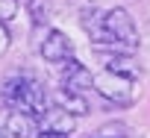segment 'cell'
Instances as JSON below:
<instances>
[{
    "mask_svg": "<svg viewBox=\"0 0 150 138\" xmlns=\"http://www.w3.org/2000/svg\"><path fill=\"white\" fill-rule=\"evenodd\" d=\"M97 53H100V59H103V68H106V71H115V74H124V77L138 80L141 68H138V62L132 59V53H118V50H97Z\"/></svg>",
    "mask_w": 150,
    "mask_h": 138,
    "instance_id": "obj_8",
    "label": "cell"
},
{
    "mask_svg": "<svg viewBox=\"0 0 150 138\" xmlns=\"http://www.w3.org/2000/svg\"><path fill=\"white\" fill-rule=\"evenodd\" d=\"M0 97H3V106L6 109H15L33 120H38L50 106V91L47 85L35 77V74H15L3 82V88H0Z\"/></svg>",
    "mask_w": 150,
    "mask_h": 138,
    "instance_id": "obj_1",
    "label": "cell"
},
{
    "mask_svg": "<svg viewBox=\"0 0 150 138\" xmlns=\"http://www.w3.org/2000/svg\"><path fill=\"white\" fill-rule=\"evenodd\" d=\"M94 91L106 100V103H112V106H132L135 100H138V85H135V80L132 77H124V74H115V71H103L100 74H94Z\"/></svg>",
    "mask_w": 150,
    "mask_h": 138,
    "instance_id": "obj_3",
    "label": "cell"
},
{
    "mask_svg": "<svg viewBox=\"0 0 150 138\" xmlns=\"http://www.w3.org/2000/svg\"><path fill=\"white\" fill-rule=\"evenodd\" d=\"M138 30L132 24V15L127 9H109L100 18V30L91 38L94 50H118V53H132L138 47Z\"/></svg>",
    "mask_w": 150,
    "mask_h": 138,
    "instance_id": "obj_2",
    "label": "cell"
},
{
    "mask_svg": "<svg viewBox=\"0 0 150 138\" xmlns=\"http://www.w3.org/2000/svg\"><path fill=\"white\" fill-rule=\"evenodd\" d=\"M94 138H106V135H94Z\"/></svg>",
    "mask_w": 150,
    "mask_h": 138,
    "instance_id": "obj_14",
    "label": "cell"
},
{
    "mask_svg": "<svg viewBox=\"0 0 150 138\" xmlns=\"http://www.w3.org/2000/svg\"><path fill=\"white\" fill-rule=\"evenodd\" d=\"M9 44H12V35H9V30H6V24L0 21V56H3V53L9 50Z\"/></svg>",
    "mask_w": 150,
    "mask_h": 138,
    "instance_id": "obj_12",
    "label": "cell"
},
{
    "mask_svg": "<svg viewBox=\"0 0 150 138\" xmlns=\"http://www.w3.org/2000/svg\"><path fill=\"white\" fill-rule=\"evenodd\" d=\"M30 15H33V24H44L50 18V9H47V0H30Z\"/></svg>",
    "mask_w": 150,
    "mask_h": 138,
    "instance_id": "obj_10",
    "label": "cell"
},
{
    "mask_svg": "<svg viewBox=\"0 0 150 138\" xmlns=\"http://www.w3.org/2000/svg\"><path fill=\"white\" fill-rule=\"evenodd\" d=\"M35 138H71V135H59V132H38Z\"/></svg>",
    "mask_w": 150,
    "mask_h": 138,
    "instance_id": "obj_13",
    "label": "cell"
},
{
    "mask_svg": "<svg viewBox=\"0 0 150 138\" xmlns=\"http://www.w3.org/2000/svg\"><path fill=\"white\" fill-rule=\"evenodd\" d=\"M15 15H18V0H0V21L9 24L15 21Z\"/></svg>",
    "mask_w": 150,
    "mask_h": 138,
    "instance_id": "obj_11",
    "label": "cell"
},
{
    "mask_svg": "<svg viewBox=\"0 0 150 138\" xmlns=\"http://www.w3.org/2000/svg\"><path fill=\"white\" fill-rule=\"evenodd\" d=\"M35 129V120L15 112V109H0V138H30Z\"/></svg>",
    "mask_w": 150,
    "mask_h": 138,
    "instance_id": "obj_4",
    "label": "cell"
},
{
    "mask_svg": "<svg viewBox=\"0 0 150 138\" xmlns=\"http://www.w3.org/2000/svg\"><path fill=\"white\" fill-rule=\"evenodd\" d=\"M38 126H41V132L71 135L74 129H77V118H74V115H68V112H65V109H59V106H50V109L38 118Z\"/></svg>",
    "mask_w": 150,
    "mask_h": 138,
    "instance_id": "obj_7",
    "label": "cell"
},
{
    "mask_svg": "<svg viewBox=\"0 0 150 138\" xmlns=\"http://www.w3.org/2000/svg\"><path fill=\"white\" fill-rule=\"evenodd\" d=\"M62 88H71V91H77V94H86V91L94 88V77H91V71H88L83 62L68 59L65 68H62Z\"/></svg>",
    "mask_w": 150,
    "mask_h": 138,
    "instance_id": "obj_5",
    "label": "cell"
},
{
    "mask_svg": "<svg viewBox=\"0 0 150 138\" xmlns=\"http://www.w3.org/2000/svg\"><path fill=\"white\" fill-rule=\"evenodd\" d=\"M53 103L59 106V109H65L68 115H74V118H80V115H88V100H86V94H77V91H71V88H59L56 94H53Z\"/></svg>",
    "mask_w": 150,
    "mask_h": 138,
    "instance_id": "obj_9",
    "label": "cell"
},
{
    "mask_svg": "<svg viewBox=\"0 0 150 138\" xmlns=\"http://www.w3.org/2000/svg\"><path fill=\"white\" fill-rule=\"evenodd\" d=\"M41 59L44 62H68L71 59V53H74V41L62 32V30H50L47 35H44V41H41Z\"/></svg>",
    "mask_w": 150,
    "mask_h": 138,
    "instance_id": "obj_6",
    "label": "cell"
}]
</instances>
